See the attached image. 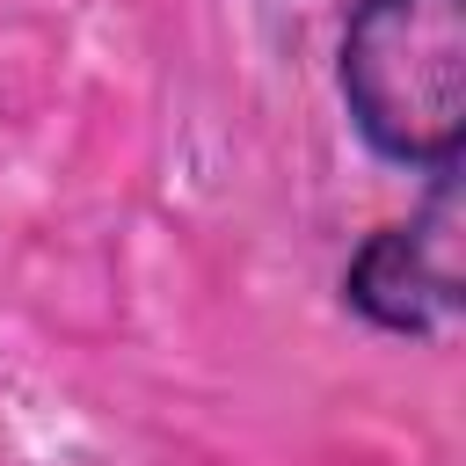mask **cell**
<instances>
[{
    "instance_id": "6da1fadb",
    "label": "cell",
    "mask_w": 466,
    "mask_h": 466,
    "mask_svg": "<svg viewBox=\"0 0 466 466\" xmlns=\"http://www.w3.org/2000/svg\"><path fill=\"white\" fill-rule=\"evenodd\" d=\"M357 138L415 175H459L466 138V0H357L335 51Z\"/></svg>"
},
{
    "instance_id": "7a4b0ae2",
    "label": "cell",
    "mask_w": 466,
    "mask_h": 466,
    "mask_svg": "<svg viewBox=\"0 0 466 466\" xmlns=\"http://www.w3.org/2000/svg\"><path fill=\"white\" fill-rule=\"evenodd\" d=\"M459 175H437L422 211L379 226L350 269H342V306L371 320L379 335L408 342H444L466 306V262H459Z\"/></svg>"
}]
</instances>
